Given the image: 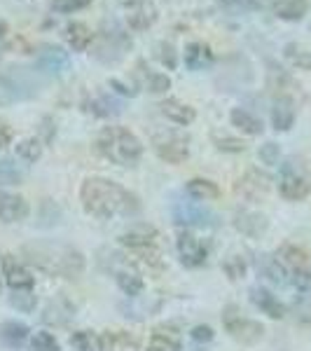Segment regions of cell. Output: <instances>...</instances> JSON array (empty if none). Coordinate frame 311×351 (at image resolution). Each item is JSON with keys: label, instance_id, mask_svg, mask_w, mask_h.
<instances>
[{"label": "cell", "instance_id": "obj_22", "mask_svg": "<svg viewBox=\"0 0 311 351\" xmlns=\"http://www.w3.org/2000/svg\"><path fill=\"white\" fill-rule=\"evenodd\" d=\"M211 64H213V52L208 45L190 43L188 47H185V66H188L190 71H203V68H208Z\"/></svg>", "mask_w": 311, "mask_h": 351}, {"label": "cell", "instance_id": "obj_36", "mask_svg": "<svg viewBox=\"0 0 311 351\" xmlns=\"http://www.w3.org/2000/svg\"><path fill=\"white\" fill-rule=\"evenodd\" d=\"M145 87L150 94H164L171 89V80H169L164 73H152L150 68L145 71Z\"/></svg>", "mask_w": 311, "mask_h": 351}, {"label": "cell", "instance_id": "obj_8", "mask_svg": "<svg viewBox=\"0 0 311 351\" xmlns=\"http://www.w3.org/2000/svg\"><path fill=\"white\" fill-rule=\"evenodd\" d=\"M271 190L269 173L260 171V169H248V171L236 180L234 192L246 202H262Z\"/></svg>", "mask_w": 311, "mask_h": 351}, {"label": "cell", "instance_id": "obj_16", "mask_svg": "<svg viewBox=\"0 0 311 351\" xmlns=\"http://www.w3.org/2000/svg\"><path fill=\"white\" fill-rule=\"evenodd\" d=\"M234 228L241 232V234L251 237V239H260L264 237V232L269 230V220L262 213L256 211H241L234 216Z\"/></svg>", "mask_w": 311, "mask_h": 351}, {"label": "cell", "instance_id": "obj_18", "mask_svg": "<svg viewBox=\"0 0 311 351\" xmlns=\"http://www.w3.org/2000/svg\"><path fill=\"white\" fill-rule=\"evenodd\" d=\"M251 302L256 304L262 314H267L269 319H284V316H286L284 304L276 300V295H271L269 291H264V288H253V291H251Z\"/></svg>", "mask_w": 311, "mask_h": 351}, {"label": "cell", "instance_id": "obj_1", "mask_svg": "<svg viewBox=\"0 0 311 351\" xmlns=\"http://www.w3.org/2000/svg\"><path fill=\"white\" fill-rule=\"evenodd\" d=\"M82 206L89 216L96 218H115V216H129L138 211V199L129 190H124L120 183L101 176H92L82 183L80 188Z\"/></svg>", "mask_w": 311, "mask_h": 351}, {"label": "cell", "instance_id": "obj_7", "mask_svg": "<svg viewBox=\"0 0 311 351\" xmlns=\"http://www.w3.org/2000/svg\"><path fill=\"white\" fill-rule=\"evenodd\" d=\"M279 192L290 202H299L304 197H309L311 192V180L309 176L302 171V167H297V162H288L281 169V180H279Z\"/></svg>", "mask_w": 311, "mask_h": 351}, {"label": "cell", "instance_id": "obj_9", "mask_svg": "<svg viewBox=\"0 0 311 351\" xmlns=\"http://www.w3.org/2000/svg\"><path fill=\"white\" fill-rule=\"evenodd\" d=\"M157 16V5L152 0H127L124 3V19L132 31H148L150 26H155Z\"/></svg>", "mask_w": 311, "mask_h": 351}, {"label": "cell", "instance_id": "obj_38", "mask_svg": "<svg viewBox=\"0 0 311 351\" xmlns=\"http://www.w3.org/2000/svg\"><path fill=\"white\" fill-rule=\"evenodd\" d=\"M31 351H61V347H59V342H56V337L52 335V332L40 330V332H36L31 339Z\"/></svg>", "mask_w": 311, "mask_h": 351}, {"label": "cell", "instance_id": "obj_2", "mask_svg": "<svg viewBox=\"0 0 311 351\" xmlns=\"http://www.w3.org/2000/svg\"><path fill=\"white\" fill-rule=\"evenodd\" d=\"M26 256L33 265H38L47 274L64 276V279H77L84 271V258L80 251L61 243H47V246H26Z\"/></svg>", "mask_w": 311, "mask_h": 351}, {"label": "cell", "instance_id": "obj_29", "mask_svg": "<svg viewBox=\"0 0 311 351\" xmlns=\"http://www.w3.org/2000/svg\"><path fill=\"white\" fill-rule=\"evenodd\" d=\"M258 269L262 271L269 281H274V284H286L288 281V271L284 269V265L276 260V256H260Z\"/></svg>", "mask_w": 311, "mask_h": 351}, {"label": "cell", "instance_id": "obj_37", "mask_svg": "<svg viewBox=\"0 0 311 351\" xmlns=\"http://www.w3.org/2000/svg\"><path fill=\"white\" fill-rule=\"evenodd\" d=\"M213 138V143H216V148L218 150H223V152H244L246 150V143L244 141H239V138H234V136H227V134H213L211 136Z\"/></svg>", "mask_w": 311, "mask_h": 351}, {"label": "cell", "instance_id": "obj_34", "mask_svg": "<svg viewBox=\"0 0 311 351\" xmlns=\"http://www.w3.org/2000/svg\"><path fill=\"white\" fill-rule=\"evenodd\" d=\"M16 155L24 162H38L42 157V143L38 138H24L16 143Z\"/></svg>", "mask_w": 311, "mask_h": 351}, {"label": "cell", "instance_id": "obj_44", "mask_svg": "<svg viewBox=\"0 0 311 351\" xmlns=\"http://www.w3.org/2000/svg\"><path fill=\"white\" fill-rule=\"evenodd\" d=\"M110 87L115 89L117 94H122V96H136V94H138L134 87H129V84H124L122 80H117V77H112V80H110Z\"/></svg>", "mask_w": 311, "mask_h": 351}, {"label": "cell", "instance_id": "obj_33", "mask_svg": "<svg viewBox=\"0 0 311 351\" xmlns=\"http://www.w3.org/2000/svg\"><path fill=\"white\" fill-rule=\"evenodd\" d=\"M284 54H286V59L290 61L293 66L299 68V71H311V52H307L304 47L290 43V45H286Z\"/></svg>", "mask_w": 311, "mask_h": 351}, {"label": "cell", "instance_id": "obj_27", "mask_svg": "<svg viewBox=\"0 0 311 351\" xmlns=\"http://www.w3.org/2000/svg\"><path fill=\"white\" fill-rule=\"evenodd\" d=\"M185 190H188V195L197 202H211L220 197V188L206 178H192L190 183L185 185Z\"/></svg>", "mask_w": 311, "mask_h": 351}, {"label": "cell", "instance_id": "obj_17", "mask_svg": "<svg viewBox=\"0 0 311 351\" xmlns=\"http://www.w3.org/2000/svg\"><path fill=\"white\" fill-rule=\"evenodd\" d=\"M84 110L92 112L96 117H115L124 110L122 101L112 99L110 94H96L84 99Z\"/></svg>", "mask_w": 311, "mask_h": 351}, {"label": "cell", "instance_id": "obj_40", "mask_svg": "<svg viewBox=\"0 0 311 351\" xmlns=\"http://www.w3.org/2000/svg\"><path fill=\"white\" fill-rule=\"evenodd\" d=\"M157 59H160L162 66H166L169 71L178 66V56H176V49H173L171 43H160L157 45Z\"/></svg>", "mask_w": 311, "mask_h": 351}, {"label": "cell", "instance_id": "obj_46", "mask_svg": "<svg viewBox=\"0 0 311 351\" xmlns=\"http://www.w3.org/2000/svg\"><path fill=\"white\" fill-rule=\"evenodd\" d=\"M5 33H8V24H5V21H0V38H3Z\"/></svg>", "mask_w": 311, "mask_h": 351}, {"label": "cell", "instance_id": "obj_21", "mask_svg": "<svg viewBox=\"0 0 311 351\" xmlns=\"http://www.w3.org/2000/svg\"><path fill=\"white\" fill-rule=\"evenodd\" d=\"M271 124L276 132H288L295 124V106H293L290 96H281L271 108Z\"/></svg>", "mask_w": 311, "mask_h": 351}, {"label": "cell", "instance_id": "obj_30", "mask_svg": "<svg viewBox=\"0 0 311 351\" xmlns=\"http://www.w3.org/2000/svg\"><path fill=\"white\" fill-rule=\"evenodd\" d=\"M115 281H117V286H120V291L124 293V295H129V298H136V295H140L143 293V279H140L138 274H134V271H129V269H120V271H115Z\"/></svg>", "mask_w": 311, "mask_h": 351}, {"label": "cell", "instance_id": "obj_3", "mask_svg": "<svg viewBox=\"0 0 311 351\" xmlns=\"http://www.w3.org/2000/svg\"><path fill=\"white\" fill-rule=\"evenodd\" d=\"M96 152L112 164L134 167L143 157V143L138 136L124 127H105L96 136Z\"/></svg>", "mask_w": 311, "mask_h": 351}, {"label": "cell", "instance_id": "obj_41", "mask_svg": "<svg viewBox=\"0 0 311 351\" xmlns=\"http://www.w3.org/2000/svg\"><path fill=\"white\" fill-rule=\"evenodd\" d=\"M49 5L56 10V12H77V10H84L92 5V0H47Z\"/></svg>", "mask_w": 311, "mask_h": 351}, {"label": "cell", "instance_id": "obj_19", "mask_svg": "<svg viewBox=\"0 0 311 351\" xmlns=\"http://www.w3.org/2000/svg\"><path fill=\"white\" fill-rule=\"evenodd\" d=\"M160 110H162V115H166L171 122L183 124V127H188V124H192V122H195V117H197V110L192 108V106L183 104V101H178V99H166V101H162V104H160Z\"/></svg>", "mask_w": 311, "mask_h": 351}, {"label": "cell", "instance_id": "obj_45", "mask_svg": "<svg viewBox=\"0 0 311 351\" xmlns=\"http://www.w3.org/2000/svg\"><path fill=\"white\" fill-rule=\"evenodd\" d=\"M12 129L8 127V124L5 122H0V148H5V145L10 143V141H12Z\"/></svg>", "mask_w": 311, "mask_h": 351}, {"label": "cell", "instance_id": "obj_35", "mask_svg": "<svg viewBox=\"0 0 311 351\" xmlns=\"http://www.w3.org/2000/svg\"><path fill=\"white\" fill-rule=\"evenodd\" d=\"M10 304L16 307L19 311H33L38 304L36 293H33L31 288H26V291H12V295H10Z\"/></svg>", "mask_w": 311, "mask_h": 351}, {"label": "cell", "instance_id": "obj_20", "mask_svg": "<svg viewBox=\"0 0 311 351\" xmlns=\"http://www.w3.org/2000/svg\"><path fill=\"white\" fill-rule=\"evenodd\" d=\"M120 243L132 251H145V248H155L157 243V232L152 228H134L124 232L120 237Z\"/></svg>", "mask_w": 311, "mask_h": 351}, {"label": "cell", "instance_id": "obj_39", "mask_svg": "<svg viewBox=\"0 0 311 351\" xmlns=\"http://www.w3.org/2000/svg\"><path fill=\"white\" fill-rule=\"evenodd\" d=\"M223 269H225V274H227L232 281H239L241 276L246 274V260L241 256H232V258H227L223 263Z\"/></svg>", "mask_w": 311, "mask_h": 351}, {"label": "cell", "instance_id": "obj_42", "mask_svg": "<svg viewBox=\"0 0 311 351\" xmlns=\"http://www.w3.org/2000/svg\"><path fill=\"white\" fill-rule=\"evenodd\" d=\"M260 160H262L264 164H269V167H274V164H279L281 160V148L276 143H264L262 148H260Z\"/></svg>", "mask_w": 311, "mask_h": 351}, {"label": "cell", "instance_id": "obj_14", "mask_svg": "<svg viewBox=\"0 0 311 351\" xmlns=\"http://www.w3.org/2000/svg\"><path fill=\"white\" fill-rule=\"evenodd\" d=\"M28 202L24 197L0 190V223H19L28 216Z\"/></svg>", "mask_w": 311, "mask_h": 351}, {"label": "cell", "instance_id": "obj_15", "mask_svg": "<svg viewBox=\"0 0 311 351\" xmlns=\"http://www.w3.org/2000/svg\"><path fill=\"white\" fill-rule=\"evenodd\" d=\"M155 150H157V155H160V160L169 162V164H180L190 157L188 141L178 138V136H169V138L157 141Z\"/></svg>", "mask_w": 311, "mask_h": 351}, {"label": "cell", "instance_id": "obj_25", "mask_svg": "<svg viewBox=\"0 0 311 351\" xmlns=\"http://www.w3.org/2000/svg\"><path fill=\"white\" fill-rule=\"evenodd\" d=\"M0 339H3L5 347L21 349L28 339V328L24 324H16V321H8V324L0 326Z\"/></svg>", "mask_w": 311, "mask_h": 351}, {"label": "cell", "instance_id": "obj_32", "mask_svg": "<svg viewBox=\"0 0 311 351\" xmlns=\"http://www.w3.org/2000/svg\"><path fill=\"white\" fill-rule=\"evenodd\" d=\"M26 171L21 167H16L12 160H0V185H19L24 183Z\"/></svg>", "mask_w": 311, "mask_h": 351}, {"label": "cell", "instance_id": "obj_12", "mask_svg": "<svg viewBox=\"0 0 311 351\" xmlns=\"http://www.w3.org/2000/svg\"><path fill=\"white\" fill-rule=\"evenodd\" d=\"M127 47H132V40L122 31H117V28L115 31H103V36L99 38V47H96L94 56L108 64V49H112V59L120 61L122 54L127 52Z\"/></svg>", "mask_w": 311, "mask_h": 351}, {"label": "cell", "instance_id": "obj_31", "mask_svg": "<svg viewBox=\"0 0 311 351\" xmlns=\"http://www.w3.org/2000/svg\"><path fill=\"white\" fill-rule=\"evenodd\" d=\"M71 344L77 351H103L101 344V335H96L92 330H77L71 335Z\"/></svg>", "mask_w": 311, "mask_h": 351}, {"label": "cell", "instance_id": "obj_43", "mask_svg": "<svg viewBox=\"0 0 311 351\" xmlns=\"http://www.w3.org/2000/svg\"><path fill=\"white\" fill-rule=\"evenodd\" d=\"M190 335L195 342H211V339L216 337V332H213L211 326H195L190 330Z\"/></svg>", "mask_w": 311, "mask_h": 351}, {"label": "cell", "instance_id": "obj_47", "mask_svg": "<svg viewBox=\"0 0 311 351\" xmlns=\"http://www.w3.org/2000/svg\"><path fill=\"white\" fill-rule=\"evenodd\" d=\"M225 5H234V3H241V0H223Z\"/></svg>", "mask_w": 311, "mask_h": 351}, {"label": "cell", "instance_id": "obj_26", "mask_svg": "<svg viewBox=\"0 0 311 351\" xmlns=\"http://www.w3.org/2000/svg\"><path fill=\"white\" fill-rule=\"evenodd\" d=\"M66 40L75 52H84V49L92 45L94 33L84 24H80V21H73V24H68V28H66Z\"/></svg>", "mask_w": 311, "mask_h": 351}, {"label": "cell", "instance_id": "obj_13", "mask_svg": "<svg viewBox=\"0 0 311 351\" xmlns=\"http://www.w3.org/2000/svg\"><path fill=\"white\" fill-rule=\"evenodd\" d=\"M3 276L12 291H26V288H33L31 271H28L14 256H3Z\"/></svg>", "mask_w": 311, "mask_h": 351}, {"label": "cell", "instance_id": "obj_5", "mask_svg": "<svg viewBox=\"0 0 311 351\" xmlns=\"http://www.w3.org/2000/svg\"><path fill=\"white\" fill-rule=\"evenodd\" d=\"M171 216L178 225H185V228H190V225L192 228H211V225H216V216L197 199H173Z\"/></svg>", "mask_w": 311, "mask_h": 351}, {"label": "cell", "instance_id": "obj_6", "mask_svg": "<svg viewBox=\"0 0 311 351\" xmlns=\"http://www.w3.org/2000/svg\"><path fill=\"white\" fill-rule=\"evenodd\" d=\"M223 324H225V328H227L229 335L234 337L236 342H241V344H256L264 335L262 324H258V321H251V319H244L236 307H227V309H225Z\"/></svg>", "mask_w": 311, "mask_h": 351}, {"label": "cell", "instance_id": "obj_28", "mask_svg": "<svg viewBox=\"0 0 311 351\" xmlns=\"http://www.w3.org/2000/svg\"><path fill=\"white\" fill-rule=\"evenodd\" d=\"M229 120H232V124H234L239 132H244V134H248V136H260L262 134V122L258 120L256 115H251L248 110H244V108H234L229 112Z\"/></svg>", "mask_w": 311, "mask_h": 351}, {"label": "cell", "instance_id": "obj_23", "mask_svg": "<svg viewBox=\"0 0 311 351\" xmlns=\"http://www.w3.org/2000/svg\"><path fill=\"white\" fill-rule=\"evenodd\" d=\"M309 12V0H274V14L286 21H299Z\"/></svg>", "mask_w": 311, "mask_h": 351}, {"label": "cell", "instance_id": "obj_4", "mask_svg": "<svg viewBox=\"0 0 311 351\" xmlns=\"http://www.w3.org/2000/svg\"><path fill=\"white\" fill-rule=\"evenodd\" d=\"M276 260L284 265V269L288 271V279H290L299 291L311 288V265H309V256L302 248L293 246V243H284V246L276 251Z\"/></svg>", "mask_w": 311, "mask_h": 351}, {"label": "cell", "instance_id": "obj_24", "mask_svg": "<svg viewBox=\"0 0 311 351\" xmlns=\"http://www.w3.org/2000/svg\"><path fill=\"white\" fill-rule=\"evenodd\" d=\"M148 351H180V335L173 328H157L148 342Z\"/></svg>", "mask_w": 311, "mask_h": 351}, {"label": "cell", "instance_id": "obj_11", "mask_svg": "<svg viewBox=\"0 0 311 351\" xmlns=\"http://www.w3.org/2000/svg\"><path fill=\"white\" fill-rule=\"evenodd\" d=\"M36 64L47 75H61L71 66V56H68L66 49L56 47V45H45V47H40V52H38Z\"/></svg>", "mask_w": 311, "mask_h": 351}, {"label": "cell", "instance_id": "obj_10", "mask_svg": "<svg viewBox=\"0 0 311 351\" xmlns=\"http://www.w3.org/2000/svg\"><path fill=\"white\" fill-rule=\"evenodd\" d=\"M178 256H180V263L185 265V267H201L203 263H206V248H203V243L197 239L192 232L183 230L178 234Z\"/></svg>", "mask_w": 311, "mask_h": 351}]
</instances>
